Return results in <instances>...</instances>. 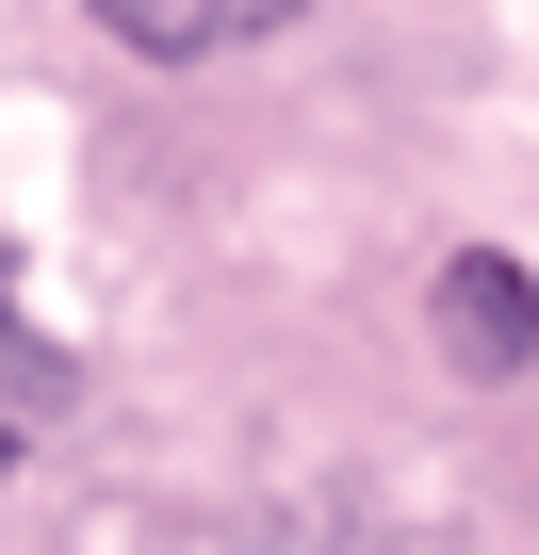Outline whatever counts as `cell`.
Listing matches in <instances>:
<instances>
[{
  "label": "cell",
  "mask_w": 539,
  "mask_h": 555,
  "mask_svg": "<svg viewBox=\"0 0 539 555\" xmlns=\"http://www.w3.org/2000/svg\"><path fill=\"white\" fill-rule=\"evenodd\" d=\"M82 17H99L115 50H147V66H229V50H261V34H295L311 0H82Z\"/></svg>",
  "instance_id": "cell-1"
},
{
  "label": "cell",
  "mask_w": 539,
  "mask_h": 555,
  "mask_svg": "<svg viewBox=\"0 0 539 555\" xmlns=\"http://www.w3.org/2000/svg\"><path fill=\"white\" fill-rule=\"evenodd\" d=\"M441 344H458L474 376H523V360H539V278L490 261V245H458V261H441Z\"/></svg>",
  "instance_id": "cell-2"
},
{
  "label": "cell",
  "mask_w": 539,
  "mask_h": 555,
  "mask_svg": "<svg viewBox=\"0 0 539 555\" xmlns=\"http://www.w3.org/2000/svg\"><path fill=\"white\" fill-rule=\"evenodd\" d=\"M0 295H17V245H0Z\"/></svg>",
  "instance_id": "cell-3"
}]
</instances>
